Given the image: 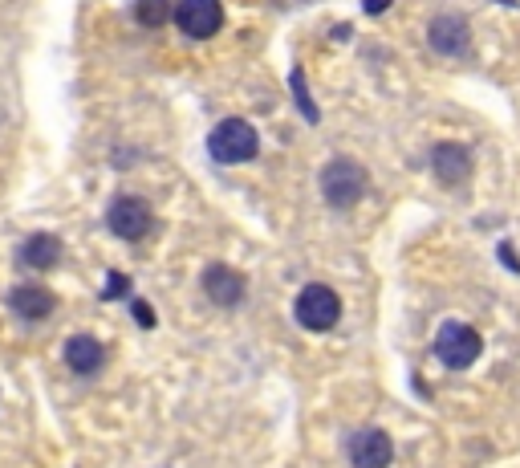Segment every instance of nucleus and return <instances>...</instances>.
Wrapping results in <instances>:
<instances>
[{
    "mask_svg": "<svg viewBox=\"0 0 520 468\" xmlns=\"http://www.w3.org/2000/svg\"><path fill=\"white\" fill-rule=\"evenodd\" d=\"M366 184H370V175L354 159H334V163L321 167V196L330 208H342V212L354 208L366 196Z\"/></svg>",
    "mask_w": 520,
    "mask_h": 468,
    "instance_id": "f257e3e1",
    "label": "nucleus"
},
{
    "mask_svg": "<svg viewBox=\"0 0 520 468\" xmlns=\"http://www.w3.org/2000/svg\"><path fill=\"white\" fill-rule=\"evenodd\" d=\"M484 355V338L468 322H443L435 334V359L447 371H468Z\"/></svg>",
    "mask_w": 520,
    "mask_h": 468,
    "instance_id": "f03ea898",
    "label": "nucleus"
},
{
    "mask_svg": "<svg viewBox=\"0 0 520 468\" xmlns=\"http://www.w3.org/2000/svg\"><path fill=\"white\" fill-rule=\"evenodd\" d=\"M297 322L313 334H325V330H334L338 318H342V298L334 294L330 285H305L301 294H297V306H293Z\"/></svg>",
    "mask_w": 520,
    "mask_h": 468,
    "instance_id": "7ed1b4c3",
    "label": "nucleus"
},
{
    "mask_svg": "<svg viewBox=\"0 0 520 468\" xmlns=\"http://www.w3.org/2000/svg\"><path fill=\"white\" fill-rule=\"evenodd\" d=\"M208 151L216 163H248L260 151V135L252 131V123L244 119H224L212 135H208Z\"/></svg>",
    "mask_w": 520,
    "mask_h": 468,
    "instance_id": "20e7f679",
    "label": "nucleus"
},
{
    "mask_svg": "<svg viewBox=\"0 0 520 468\" xmlns=\"http://www.w3.org/2000/svg\"><path fill=\"white\" fill-rule=\"evenodd\" d=\"M106 224H110V232H114L118 241H143L147 232H151V224H155V212L139 196H118L106 208Z\"/></svg>",
    "mask_w": 520,
    "mask_h": 468,
    "instance_id": "39448f33",
    "label": "nucleus"
},
{
    "mask_svg": "<svg viewBox=\"0 0 520 468\" xmlns=\"http://www.w3.org/2000/svg\"><path fill=\"white\" fill-rule=\"evenodd\" d=\"M175 25L195 37V41H208L220 33L224 25V9H220V0H179L175 5Z\"/></svg>",
    "mask_w": 520,
    "mask_h": 468,
    "instance_id": "423d86ee",
    "label": "nucleus"
},
{
    "mask_svg": "<svg viewBox=\"0 0 520 468\" xmlns=\"http://www.w3.org/2000/svg\"><path fill=\"white\" fill-rule=\"evenodd\" d=\"M346 452H350L354 468H390V460H395V440H390L382 428H362V432L350 436Z\"/></svg>",
    "mask_w": 520,
    "mask_h": 468,
    "instance_id": "0eeeda50",
    "label": "nucleus"
},
{
    "mask_svg": "<svg viewBox=\"0 0 520 468\" xmlns=\"http://www.w3.org/2000/svg\"><path fill=\"white\" fill-rule=\"evenodd\" d=\"M427 45L443 57H464L472 49V29L464 17H455V13H443L427 25Z\"/></svg>",
    "mask_w": 520,
    "mask_h": 468,
    "instance_id": "6e6552de",
    "label": "nucleus"
},
{
    "mask_svg": "<svg viewBox=\"0 0 520 468\" xmlns=\"http://www.w3.org/2000/svg\"><path fill=\"white\" fill-rule=\"evenodd\" d=\"M431 171L435 180L447 184V188H460L472 180V151L464 143H439L431 151Z\"/></svg>",
    "mask_w": 520,
    "mask_h": 468,
    "instance_id": "1a4fd4ad",
    "label": "nucleus"
},
{
    "mask_svg": "<svg viewBox=\"0 0 520 468\" xmlns=\"http://www.w3.org/2000/svg\"><path fill=\"white\" fill-rule=\"evenodd\" d=\"M204 294L216 306H224V310L240 306V298H244V273L232 269V265H208L204 269Z\"/></svg>",
    "mask_w": 520,
    "mask_h": 468,
    "instance_id": "9d476101",
    "label": "nucleus"
},
{
    "mask_svg": "<svg viewBox=\"0 0 520 468\" xmlns=\"http://www.w3.org/2000/svg\"><path fill=\"white\" fill-rule=\"evenodd\" d=\"M9 310L17 314V318H25V322H45L53 310H57V298L49 294L45 285H17L13 294H9Z\"/></svg>",
    "mask_w": 520,
    "mask_h": 468,
    "instance_id": "9b49d317",
    "label": "nucleus"
},
{
    "mask_svg": "<svg viewBox=\"0 0 520 468\" xmlns=\"http://www.w3.org/2000/svg\"><path fill=\"white\" fill-rule=\"evenodd\" d=\"M106 363V350L98 338L90 334H74L70 342H65V367H70L74 375H98Z\"/></svg>",
    "mask_w": 520,
    "mask_h": 468,
    "instance_id": "f8f14e48",
    "label": "nucleus"
},
{
    "mask_svg": "<svg viewBox=\"0 0 520 468\" xmlns=\"http://www.w3.org/2000/svg\"><path fill=\"white\" fill-rule=\"evenodd\" d=\"M61 261V241L53 237V232H33V237L21 245V265L33 269V273H45Z\"/></svg>",
    "mask_w": 520,
    "mask_h": 468,
    "instance_id": "ddd939ff",
    "label": "nucleus"
},
{
    "mask_svg": "<svg viewBox=\"0 0 520 468\" xmlns=\"http://www.w3.org/2000/svg\"><path fill=\"white\" fill-rule=\"evenodd\" d=\"M135 17H139V25H147V29H159V25L175 21L171 0H135Z\"/></svg>",
    "mask_w": 520,
    "mask_h": 468,
    "instance_id": "4468645a",
    "label": "nucleus"
},
{
    "mask_svg": "<svg viewBox=\"0 0 520 468\" xmlns=\"http://www.w3.org/2000/svg\"><path fill=\"white\" fill-rule=\"evenodd\" d=\"M293 94H297V106H301V114L309 123H317V106L309 102V94H305V78H301V70H293Z\"/></svg>",
    "mask_w": 520,
    "mask_h": 468,
    "instance_id": "2eb2a0df",
    "label": "nucleus"
},
{
    "mask_svg": "<svg viewBox=\"0 0 520 468\" xmlns=\"http://www.w3.org/2000/svg\"><path fill=\"white\" fill-rule=\"evenodd\" d=\"M122 294H126V277H122V273H114V277H110V285H106V298H122Z\"/></svg>",
    "mask_w": 520,
    "mask_h": 468,
    "instance_id": "dca6fc26",
    "label": "nucleus"
},
{
    "mask_svg": "<svg viewBox=\"0 0 520 468\" xmlns=\"http://www.w3.org/2000/svg\"><path fill=\"white\" fill-rule=\"evenodd\" d=\"M135 318H139V326H155V314L147 302H135Z\"/></svg>",
    "mask_w": 520,
    "mask_h": 468,
    "instance_id": "f3484780",
    "label": "nucleus"
},
{
    "mask_svg": "<svg viewBox=\"0 0 520 468\" xmlns=\"http://www.w3.org/2000/svg\"><path fill=\"white\" fill-rule=\"evenodd\" d=\"M500 261H504V265H508L512 273H520V261L512 257V245H500Z\"/></svg>",
    "mask_w": 520,
    "mask_h": 468,
    "instance_id": "a211bd4d",
    "label": "nucleus"
},
{
    "mask_svg": "<svg viewBox=\"0 0 520 468\" xmlns=\"http://www.w3.org/2000/svg\"><path fill=\"white\" fill-rule=\"evenodd\" d=\"M362 9L374 17V13H386V9H390V0H362Z\"/></svg>",
    "mask_w": 520,
    "mask_h": 468,
    "instance_id": "6ab92c4d",
    "label": "nucleus"
}]
</instances>
